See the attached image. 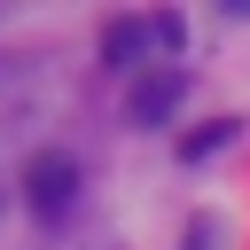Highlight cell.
<instances>
[{"label":"cell","instance_id":"3957f363","mask_svg":"<svg viewBox=\"0 0 250 250\" xmlns=\"http://www.w3.org/2000/svg\"><path fill=\"white\" fill-rule=\"evenodd\" d=\"M234 141V117H219V125H203L195 141H188V156H211V148H227Z\"/></svg>","mask_w":250,"mask_h":250},{"label":"cell","instance_id":"6da1fadb","mask_svg":"<svg viewBox=\"0 0 250 250\" xmlns=\"http://www.w3.org/2000/svg\"><path fill=\"white\" fill-rule=\"evenodd\" d=\"M23 195H31V211L62 219V211L78 203V164H70L62 148H39V156L23 164Z\"/></svg>","mask_w":250,"mask_h":250},{"label":"cell","instance_id":"7a4b0ae2","mask_svg":"<svg viewBox=\"0 0 250 250\" xmlns=\"http://www.w3.org/2000/svg\"><path fill=\"white\" fill-rule=\"evenodd\" d=\"M180 94H188V70L172 62V70H148V78H133L125 109H133V125H164V117L180 109Z\"/></svg>","mask_w":250,"mask_h":250}]
</instances>
